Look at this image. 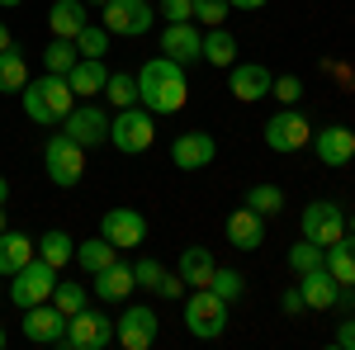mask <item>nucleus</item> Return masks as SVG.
Listing matches in <instances>:
<instances>
[{
    "instance_id": "a18cd8bd",
    "label": "nucleus",
    "mask_w": 355,
    "mask_h": 350,
    "mask_svg": "<svg viewBox=\"0 0 355 350\" xmlns=\"http://www.w3.org/2000/svg\"><path fill=\"white\" fill-rule=\"evenodd\" d=\"M336 308H341V313H355V289H346V284H341V294H336Z\"/></svg>"
},
{
    "instance_id": "ea45409f",
    "label": "nucleus",
    "mask_w": 355,
    "mask_h": 350,
    "mask_svg": "<svg viewBox=\"0 0 355 350\" xmlns=\"http://www.w3.org/2000/svg\"><path fill=\"white\" fill-rule=\"evenodd\" d=\"M162 15L166 24H185V19H194V0H162Z\"/></svg>"
},
{
    "instance_id": "aec40b11",
    "label": "nucleus",
    "mask_w": 355,
    "mask_h": 350,
    "mask_svg": "<svg viewBox=\"0 0 355 350\" xmlns=\"http://www.w3.org/2000/svg\"><path fill=\"white\" fill-rule=\"evenodd\" d=\"M95 284H90V294L100 298V303H123V298L137 289V274L133 265H123V261H114L110 270H100V274H90Z\"/></svg>"
},
{
    "instance_id": "dca6fc26",
    "label": "nucleus",
    "mask_w": 355,
    "mask_h": 350,
    "mask_svg": "<svg viewBox=\"0 0 355 350\" xmlns=\"http://www.w3.org/2000/svg\"><path fill=\"white\" fill-rule=\"evenodd\" d=\"M313 152H318V161H322V166H351V157H355V128H346V123H327V128H318V133H313Z\"/></svg>"
},
{
    "instance_id": "f3484780",
    "label": "nucleus",
    "mask_w": 355,
    "mask_h": 350,
    "mask_svg": "<svg viewBox=\"0 0 355 350\" xmlns=\"http://www.w3.org/2000/svg\"><path fill=\"white\" fill-rule=\"evenodd\" d=\"M214 157H218L214 133H180L171 142V166H180V170H204V166H214Z\"/></svg>"
},
{
    "instance_id": "473e14b6",
    "label": "nucleus",
    "mask_w": 355,
    "mask_h": 350,
    "mask_svg": "<svg viewBox=\"0 0 355 350\" xmlns=\"http://www.w3.org/2000/svg\"><path fill=\"white\" fill-rule=\"evenodd\" d=\"M100 95H105L114 109L137 105V76H128V71H110V81H105V90H100Z\"/></svg>"
},
{
    "instance_id": "4be33fe9",
    "label": "nucleus",
    "mask_w": 355,
    "mask_h": 350,
    "mask_svg": "<svg viewBox=\"0 0 355 350\" xmlns=\"http://www.w3.org/2000/svg\"><path fill=\"white\" fill-rule=\"evenodd\" d=\"M227 242L237 246V251H256V246L266 242V218L256 213V209H232L227 213Z\"/></svg>"
},
{
    "instance_id": "4c0bfd02",
    "label": "nucleus",
    "mask_w": 355,
    "mask_h": 350,
    "mask_svg": "<svg viewBox=\"0 0 355 350\" xmlns=\"http://www.w3.org/2000/svg\"><path fill=\"white\" fill-rule=\"evenodd\" d=\"M227 0H194V24H204V28H218L227 24Z\"/></svg>"
},
{
    "instance_id": "423d86ee",
    "label": "nucleus",
    "mask_w": 355,
    "mask_h": 350,
    "mask_svg": "<svg viewBox=\"0 0 355 350\" xmlns=\"http://www.w3.org/2000/svg\"><path fill=\"white\" fill-rule=\"evenodd\" d=\"M62 346L67 350H110L114 346V317L110 313H95V308H81L76 317H67Z\"/></svg>"
},
{
    "instance_id": "9d476101",
    "label": "nucleus",
    "mask_w": 355,
    "mask_h": 350,
    "mask_svg": "<svg viewBox=\"0 0 355 350\" xmlns=\"http://www.w3.org/2000/svg\"><path fill=\"white\" fill-rule=\"evenodd\" d=\"M152 19H157V10L147 0H110V5H100V24L110 28L114 38H142L152 28Z\"/></svg>"
},
{
    "instance_id": "20e7f679",
    "label": "nucleus",
    "mask_w": 355,
    "mask_h": 350,
    "mask_svg": "<svg viewBox=\"0 0 355 350\" xmlns=\"http://www.w3.org/2000/svg\"><path fill=\"white\" fill-rule=\"evenodd\" d=\"M157 114L142 105H128V109H114V123H110V142L123 152V157H142V152H152V142H157V123H152Z\"/></svg>"
},
{
    "instance_id": "b1692460",
    "label": "nucleus",
    "mask_w": 355,
    "mask_h": 350,
    "mask_svg": "<svg viewBox=\"0 0 355 350\" xmlns=\"http://www.w3.org/2000/svg\"><path fill=\"white\" fill-rule=\"evenodd\" d=\"M110 81V67H105V57H76V67L67 71V85L76 90V100H90V95H100Z\"/></svg>"
},
{
    "instance_id": "f257e3e1",
    "label": "nucleus",
    "mask_w": 355,
    "mask_h": 350,
    "mask_svg": "<svg viewBox=\"0 0 355 350\" xmlns=\"http://www.w3.org/2000/svg\"><path fill=\"white\" fill-rule=\"evenodd\" d=\"M190 100V76L180 62L171 57H152L142 71H137V105L152 109V114H180Z\"/></svg>"
},
{
    "instance_id": "c03bdc74",
    "label": "nucleus",
    "mask_w": 355,
    "mask_h": 350,
    "mask_svg": "<svg viewBox=\"0 0 355 350\" xmlns=\"http://www.w3.org/2000/svg\"><path fill=\"white\" fill-rule=\"evenodd\" d=\"M279 308H284L289 317H299V313H303V294H299V289H284V298H279Z\"/></svg>"
},
{
    "instance_id": "f704fd0d",
    "label": "nucleus",
    "mask_w": 355,
    "mask_h": 350,
    "mask_svg": "<svg viewBox=\"0 0 355 350\" xmlns=\"http://www.w3.org/2000/svg\"><path fill=\"white\" fill-rule=\"evenodd\" d=\"M76 43H71V38H53V43H48V53H43V67H48V71H53V76H67V71H71V67H76Z\"/></svg>"
},
{
    "instance_id": "49530a36",
    "label": "nucleus",
    "mask_w": 355,
    "mask_h": 350,
    "mask_svg": "<svg viewBox=\"0 0 355 350\" xmlns=\"http://www.w3.org/2000/svg\"><path fill=\"white\" fill-rule=\"evenodd\" d=\"M232 10H266V0H227Z\"/></svg>"
},
{
    "instance_id": "4468645a",
    "label": "nucleus",
    "mask_w": 355,
    "mask_h": 350,
    "mask_svg": "<svg viewBox=\"0 0 355 350\" xmlns=\"http://www.w3.org/2000/svg\"><path fill=\"white\" fill-rule=\"evenodd\" d=\"M162 57L180 62V67L204 62V33H199V24H194V19H185V24H166L162 28Z\"/></svg>"
},
{
    "instance_id": "0eeeda50",
    "label": "nucleus",
    "mask_w": 355,
    "mask_h": 350,
    "mask_svg": "<svg viewBox=\"0 0 355 350\" xmlns=\"http://www.w3.org/2000/svg\"><path fill=\"white\" fill-rule=\"evenodd\" d=\"M313 142V123L303 119V109L284 105L279 114H270V123H266V147L279 152V157H289V152H303Z\"/></svg>"
},
{
    "instance_id": "bb28decb",
    "label": "nucleus",
    "mask_w": 355,
    "mask_h": 350,
    "mask_svg": "<svg viewBox=\"0 0 355 350\" xmlns=\"http://www.w3.org/2000/svg\"><path fill=\"white\" fill-rule=\"evenodd\" d=\"M119 261V246L105 242V237H90V242H76V265L85 274H100V270H110Z\"/></svg>"
},
{
    "instance_id": "37998d69",
    "label": "nucleus",
    "mask_w": 355,
    "mask_h": 350,
    "mask_svg": "<svg viewBox=\"0 0 355 350\" xmlns=\"http://www.w3.org/2000/svg\"><path fill=\"white\" fill-rule=\"evenodd\" d=\"M185 289H190V284H185V279H180L175 270H166L162 284H157V298H185Z\"/></svg>"
},
{
    "instance_id": "c9c22d12",
    "label": "nucleus",
    "mask_w": 355,
    "mask_h": 350,
    "mask_svg": "<svg viewBox=\"0 0 355 350\" xmlns=\"http://www.w3.org/2000/svg\"><path fill=\"white\" fill-rule=\"evenodd\" d=\"M209 289H214V294L223 298V303H237V298L246 294V274L242 270H214V279H209Z\"/></svg>"
},
{
    "instance_id": "cd10ccee",
    "label": "nucleus",
    "mask_w": 355,
    "mask_h": 350,
    "mask_svg": "<svg viewBox=\"0 0 355 350\" xmlns=\"http://www.w3.org/2000/svg\"><path fill=\"white\" fill-rule=\"evenodd\" d=\"M28 85V62H24V53L10 43L5 53H0V95H19Z\"/></svg>"
},
{
    "instance_id": "c85d7f7f",
    "label": "nucleus",
    "mask_w": 355,
    "mask_h": 350,
    "mask_svg": "<svg viewBox=\"0 0 355 350\" xmlns=\"http://www.w3.org/2000/svg\"><path fill=\"white\" fill-rule=\"evenodd\" d=\"M38 256H43V261H48V265H71V261H76V237H71V232H62V227H53V232H43V237H38Z\"/></svg>"
},
{
    "instance_id": "7ed1b4c3",
    "label": "nucleus",
    "mask_w": 355,
    "mask_h": 350,
    "mask_svg": "<svg viewBox=\"0 0 355 350\" xmlns=\"http://www.w3.org/2000/svg\"><path fill=\"white\" fill-rule=\"evenodd\" d=\"M180 322L194 341H218L227 331V303H223L214 289H185V313Z\"/></svg>"
},
{
    "instance_id": "72a5a7b5",
    "label": "nucleus",
    "mask_w": 355,
    "mask_h": 350,
    "mask_svg": "<svg viewBox=\"0 0 355 350\" xmlns=\"http://www.w3.org/2000/svg\"><path fill=\"white\" fill-rule=\"evenodd\" d=\"M318 265H327V246L308 242V237L289 246V270H294V274H308V270H318Z\"/></svg>"
},
{
    "instance_id": "9b49d317",
    "label": "nucleus",
    "mask_w": 355,
    "mask_h": 350,
    "mask_svg": "<svg viewBox=\"0 0 355 350\" xmlns=\"http://www.w3.org/2000/svg\"><path fill=\"white\" fill-rule=\"evenodd\" d=\"M303 237L318 246H331L346 237V213H341V204H331V199H313L308 209H303Z\"/></svg>"
},
{
    "instance_id": "79ce46f5",
    "label": "nucleus",
    "mask_w": 355,
    "mask_h": 350,
    "mask_svg": "<svg viewBox=\"0 0 355 350\" xmlns=\"http://www.w3.org/2000/svg\"><path fill=\"white\" fill-rule=\"evenodd\" d=\"M331 346H336V350H355V313L341 317V326L331 331Z\"/></svg>"
},
{
    "instance_id": "e433bc0d",
    "label": "nucleus",
    "mask_w": 355,
    "mask_h": 350,
    "mask_svg": "<svg viewBox=\"0 0 355 350\" xmlns=\"http://www.w3.org/2000/svg\"><path fill=\"white\" fill-rule=\"evenodd\" d=\"M110 38H114V33L105 24H85L81 33H76V53H81V57H105V53H110Z\"/></svg>"
},
{
    "instance_id": "864d4df0",
    "label": "nucleus",
    "mask_w": 355,
    "mask_h": 350,
    "mask_svg": "<svg viewBox=\"0 0 355 350\" xmlns=\"http://www.w3.org/2000/svg\"><path fill=\"white\" fill-rule=\"evenodd\" d=\"M0 232H5V209H0Z\"/></svg>"
},
{
    "instance_id": "7c9ffc66",
    "label": "nucleus",
    "mask_w": 355,
    "mask_h": 350,
    "mask_svg": "<svg viewBox=\"0 0 355 350\" xmlns=\"http://www.w3.org/2000/svg\"><path fill=\"white\" fill-rule=\"evenodd\" d=\"M53 303L67 313V317H76L81 308H90V289H85L81 279H57V289H53Z\"/></svg>"
},
{
    "instance_id": "58836bf2",
    "label": "nucleus",
    "mask_w": 355,
    "mask_h": 350,
    "mask_svg": "<svg viewBox=\"0 0 355 350\" xmlns=\"http://www.w3.org/2000/svg\"><path fill=\"white\" fill-rule=\"evenodd\" d=\"M270 95L279 100V105H299V100H303V81H299V76H275Z\"/></svg>"
},
{
    "instance_id": "1a4fd4ad",
    "label": "nucleus",
    "mask_w": 355,
    "mask_h": 350,
    "mask_svg": "<svg viewBox=\"0 0 355 350\" xmlns=\"http://www.w3.org/2000/svg\"><path fill=\"white\" fill-rule=\"evenodd\" d=\"M110 123H114L110 109H100V105H76L67 119H62V123H57V128L71 137V142H81L85 152H90V147H105V142H110Z\"/></svg>"
},
{
    "instance_id": "5701e85b",
    "label": "nucleus",
    "mask_w": 355,
    "mask_h": 350,
    "mask_svg": "<svg viewBox=\"0 0 355 350\" xmlns=\"http://www.w3.org/2000/svg\"><path fill=\"white\" fill-rule=\"evenodd\" d=\"M90 24V5L85 0H53V10H48V28H53V38H71L76 43V33Z\"/></svg>"
},
{
    "instance_id": "6ab92c4d",
    "label": "nucleus",
    "mask_w": 355,
    "mask_h": 350,
    "mask_svg": "<svg viewBox=\"0 0 355 350\" xmlns=\"http://www.w3.org/2000/svg\"><path fill=\"white\" fill-rule=\"evenodd\" d=\"M299 294H303V308H313V313H331L336 308V294H341V284L331 279L327 265L308 270V274H299Z\"/></svg>"
},
{
    "instance_id": "8fccbe9b",
    "label": "nucleus",
    "mask_w": 355,
    "mask_h": 350,
    "mask_svg": "<svg viewBox=\"0 0 355 350\" xmlns=\"http://www.w3.org/2000/svg\"><path fill=\"white\" fill-rule=\"evenodd\" d=\"M15 5H24V0H0V10H15Z\"/></svg>"
},
{
    "instance_id": "5fc2aeb1",
    "label": "nucleus",
    "mask_w": 355,
    "mask_h": 350,
    "mask_svg": "<svg viewBox=\"0 0 355 350\" xmlns=\"http://www.w3.org/2000/svg\"><path fill=\"white\" fill-rule=\"evenodd\" d=\"M0 350H5V326H0Z\"/></svg>"
},
{
    "instance_id": "2f4dec72",
    "label": "nucleus",
    "mask_w": 355,
    "mask_h": 350,
    "mask_svg": "<svg viewBox=\"0 0 355 350\" xmlns=\"http://www.w3.org/2000/svg\"><path fill=\"white\" fill-rule=\"evenodd\" d=\"M242 204H246V209H256L261 218H275V213H284V189H279V185H251Z\"/></svg>"
},
{
    "instance_id": "c756f323",
    "label": "nucleus",
    "mask_w": 355,
    "mask_h": 350,
    "mask_svg": "<svg viewBox=\"0 0 355 350\" xmlns=\"http://www.w3.org/2000/svg\"><path fill=\"white\" fill-rule=\"evenodd\" d=\"M204 62H209V67H232V62H237V38L227 33V24L204 33Z\"/></svg>"
},
{
    "instance_id": "09e8293b",
    "label": "nucleus",
    "mask_w": 355,
    "mask_h": 350,
    "mask_svg": "<svg viewBox=\"0 0 355 350\" xmlns=\"http://www.w3.org/2000/svg\"><path fill=\"white\" fill-rule=\"evenodd\" d=\"M5 199H10V180L0 175V209H5Z\"/></svg>"
},
{
    "instance_id": "393cba45",
    "label": "nucleus",
    "mask_w": 355,
    "mask_h": 350,
    "mask_svg": "<svg viewBox=\"0 0 355 350\" xmlns=\"http://www.w3.org/2000/svg\"><path fill=\"white\" fill-rule=\"evenodd\" d=\"M214 270H218V261H214V251H209V246H185V251H180V265H175V274H180L190 289H209Z\"/></svg>"
},
{
    "instance_id": "f03ea898",
    "label": "nucleus",
    "mask_w": 355,
    "mask_h": 350,
    "mask_svg": "<svg viewBox=\"0 0 355 350\" xmlns=\"http://www.w3.org/2000/svg\"><path fill=\"white\" fill-rule=\"evenodd\" d=\"M19 100H24V114L38 123V128H57V123L76 109V90L67 85V76L43 71L38 81H28L24 90H19Z\"/></svg>"
},
{
    "instance_id": "ddd939ff",
    "label": "nucleus",
    "mask_w": 355,
    "mask_h": 350,
    "mask_svg": "<svg viewBox=\"0 0 355 350\" xmlns=\"http://www.w3.org/2000/svg\"><path fill=\"white\" fill-rule=\"evenodd\" d=\"M157 326H162V322H157V313L137 303V308H128V313H123V317H114V341H119L123 350H152Z\"/></svg>"
},
{
    "instance_id": "603ef678",
    "label": "nucleus",
    "mask_w": 355,
    "mask_h": 350,
    "mask_svg": "<svg viewBox=\"0 0 355 350\" xmlns=\"http://www.w3.org/2000/svg\"><path fill=\"white\" fill-rule=\"evenodd\" d=\"M85 5H110V0H85Z\"/></svg>"
},
{
    "instance_id": "39448f33",
    "label": "nucleus",
    "mask_w": 355,
    "mask_h": 350,
    "mask_svg": "<svg viewBox=\"0 0 355 350\" xmlns=\"http://www.w3.org/2000/svg\"><path fill=\"white\" fill-rule=\"evenodd\" d=\"M43 166H48V180H53L57 189L81 185V175H85V147H81V142H71L67 133H53V137H48V147H43Z\"/></svg>"
},
{
    "instance_id": "a878e982",
    "label": "nucleus",
    "mask_w": 355,
    "mask_h": 350,
    "mask_svg": "<svg viewBox=\"0 0 355 350\" xmlns=\"http://www.w3.org/2000/svg\"><path fill=\"white\" fill-rule=\"evenodd\" d=\"M327 270L336 284H346V289H355V232H346L341 242L327 246Z\"/></svg>"
},
{
    "instance_id": "f8f14e48",
    "label": "nucleus",
    "mask_w": 355,
    "mask_h": 350,
    "mask_svg": "<svg viewBox=\"0 0 355 350\" xmlns=\"http://www.w3.org/2000/svg\"><path fill=\"white\" fill-rule=\"evenodd\" d=\"M19 331H24L33 346H62L67 313L57 308L53 298H48V303H33V308H24V322H19Z\"/></svg>"
},
{
    "instance_id": "a19ab883",
    "label": "nucleus",
    "mask_w": 355,
    "mask_h": 350,
    "mask_svg": "<svg viewBox=\"0 0 355 350\" xmlns=\"http://www.w3.org/2000/svg\"><path fill=\"white\" fill-rule=\"evenodd\" d=\"M133 274H137V284H142V289H152V294H157V284H162L166 265H157V261H137Z\"/></svg>"
},
{
    "instance_id": "a211bd4d",
    "label": "nucleus",
    "mask_w": 355,
    "mask_h": 350,
    "mask_svg": "<svg viewBox=\"0 0 355 350\" xmlns=\"http://www.w3.org/2000/svg\"><path fill=\"white\" fill-rule=\"evenodd\" d=\"M270 71L261 67V62H232V76H227V90L242 100V105H256V100H266L270 95Z\"/></svg>"
},
{
    "instance_id": "412c9836",
    "label": "nucleus",
    "mask_w": 355,
    "mask_h": 350,
    "mask_svg": "<svg viewBox=\"0 0 355 350\" xmlns=\"http://www.w3.org/2000/svg\"><path fill=\"white\" fill-rule=\"evenodd\" d=\"M33 256H38V242H33L28 232H15V227H5V232H0V279L19 274Z\"/></svg>"
},
{
    "instance_id": "6e6552de",
    "label": "nucleus",
    "mask_w": 355,
    "mask_h": 350,
    "mask_svg": "<svg viewBox=\"0 0 355 350\" xmlns=\"http://www.w3.org/2000/svg\"><path fill=\"white\" fill-rule=\"evenodd\" d=\"M57 289V265H48L43 256H33L19 274H10V298L15 308H33V303H48Z\"/></svg>"
},
{
    "instance_id": "2eb2a0df",
    "label": "nucleus",
    "mask_w": 355,
    "mask_h": 350,
    "mask_svg": "<svg viewBox=\"0 0 355 350\" xmlns=\"http://www.w3.org/2000/svg\"><path fill=\"white\" fill-rule=\"evenodd\" d=\"M100 237L114 242L119 251H133V246L147 242V218L137 213V209H110L105 222H100Z\"/></svg>"
},
{
    "instance_id": "de8ad7c7",
    "label": "nucleus",
    "mask_w": 355,
    "mask_h": 350,
    "mask_svg": "<svg viewBox=\"0 0 355 350\" xmlns=\"http://www.w3.org/2000/svg\"><path fill=\"white\" fill-rule=\"evenodd\" d=\"M10 43H15V38H10V24H5V19H0V53H5V48H10Z\"/></svg>"
},
{
    "instance_id": "3c124183",
    "label": "nucleus",
    "mask_w": 355,
    "mask_h": 350,
    "mask_svg": "<svg viewBox=\"0 0 355 350\" xmlns=\"http://www.w3.org/2000/svg\"><path fill=\"white\" fill-rule=\"evenodd\" d=\"M346 232H355V213H346Z\"/></svg>"
}]
</instances>
